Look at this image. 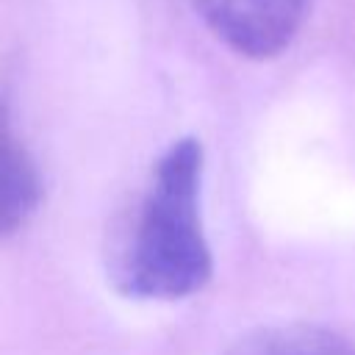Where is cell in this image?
<instances>
[{"mask_svg":"<svg viewBox=\"0 0 355 355\" xmlns=\"http://www.w3.org/2000/svg\"><path fill=\"white\" fill-rule=\"evenodd\" d=\"M225 355H355V349L333 330L294 322L252 330Z\"/></svg>","mask_w":355,"mask_h":355,"instance_id":"4","label":"cell"},{"mask_svg":"<svg viewBox=\"0 0 355 355\" xmlns=\"http://www.w3.org/2000/svg\"><path fill=\"white\" fill-rule=\"evenodd\" d=\"M197 8L225 47L266 61L294 42L311 0H197Z\"/></svg>","mask_w":355,"mask_h":355,"instance_id":"2","label":"cell"},{"mask_svg":"<svg viewBox=\"0 0 355 355\" xmlns=\"http://www.w3.org/2000/svg\"><path fill=\"white\" fill-rule=\"evenodd\" d=\"M200 141H175L153 166L111 250L116 291L136 300H183L211 280L214 258L200 216Z\"/></svg>","mask_w":355,"mask_h":355,"instance_id":"1","label":"cell"},{"mask_svg":"<svg viewBox=\"0 0 355 355\" xmlns=\"http://www.w3.org/2000/svg\"><path fill=\"white\" fill-rule=\"evenodd\" d=\"M42 202L39 169L0 100V239L17 233Z\"/></svg>","mask_w":355,"mask_h":355,"instance_id":"3","label":"cell"}]
</instances>
